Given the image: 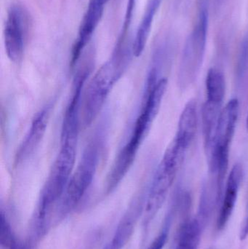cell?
I'll use <instances>...</instances> for the list:
<instances>
[{
  "mask_svg": "<svg viewBox=\"0 0 248 249\" xmlns=\"http://www.w3.org/2000/svg\"><path fill=\"white\" fill-rule=\"evenodd\" d=\"M244 171L241 164L233 166L226 183L224 193L220 202L219 213L217 218L216 228L221 231L225 228L232 215L243 181Z\"/></svg>",
  "mask_w": 248,
  "mask_h": 249,
  "instance_id": "11",
  "label": "cell"
},
{
  "mask_svg": "<svg viewBox=\"0 0 248 249\" xmlns=\"http://www.w3.org/2000/svg\"><path fill=\"white\" fill-rule=\"evenodd\" d=\"M106 249H107L106 248Z\"/></svg>",
  "mask_w": 248,
  "mask_h": 249,
  "instance_id": "21",
  "label": "cell"
},
{
  "mask_svg": "<svg viewBox=\"0 0 248 249\" xmlns=\"http://www.w3.org/2000/svg\"><path fill=\"white\" fill-rule=\"evenodd\" d=\"M28 23L27 13L23 7L13 5L9 9L4 25V44L6 54L12 62H19L23 57Z\"/></svg>",
  "mask_w": 248,
  "mask_h": 249,
  "instance_id": "8",
  "label": "cell"
},
{
  "mask_svg": "<svg viewBox=\"0 0 248 249\" xmlns=\"http://www.w3.org/2000/svg\"><path fill=\"white\" fill-rule=\"evenodd\" d=\"M167 87V77L147 74L141 108L126 143L118 152L107 177L106 194L115 191L131 169L158 114Z\"/></svg>",
  "mask_w": 248,
  "mask_h": 249,
  "instance_id": "1",
  "label": "cell"
},
{
  "mask_svg": "<svg viewBox=\"0 0 248 249\" xmlns=\"http://www.w3.org/2000/svg\"><path fill=\"white\" fill-rule=\"evenodd\" d=\"M163 0H149L141 23L137 30L135 39L132 43V53L135 57L141 56L144 52L149 36L154 16Z\"/></svg>",
  "mask_w": 248,
  "mask_h": 249,
  "instance_id": "13",
  "label": "cell"
},
{
  "mask_svg": "<svg viewBox=\"0 0 248 249\" xmlns=\"http://www.w3.org/2000/svg\"><path fill=\"white\" fill-rule=\"evenodd\" d=\"M132 48L126 46L125 40H118L112 56L105 62L84 88L82 99L81 127L91 126L99 117L115 85L129 66Z\"/></svg>",
  "mask_w": 248,
  "mask_h": 249,
  "instance_id": "3",
  "label": "cell"
},
{
  "mask_svg": "<svg viewBox=\"0 0 248 249\" xmlns=\"http://www.w3.org/2000/svg\"><path fill=\"white\" fill-rule=\"evenodd\" d=\"M136 0H128L127 5L126 12H125V20H124L123 26H122V34L120 37L125 38L127 32L129 29L130 26L132 21V16H133L134 9H135Z\"/></svg>",
  "mask_w": 248,
  "mask_h": 249,
  "instance_id": "18",
  "label": "cell"
},
{
  "mask_svg": "<svg viewBox=\"0 0 248 249\" xmlns=\"http://www.w3.org/2000/svg\"><path fill=\"white\" fill-rule=\"evenodd\" d=\"M170 218V215L168 214L167 222H166L164 228L162 230L161 232L159 233V235L153 240L152 242L151 243V244L149 246L148 248L147 249H163L164 248L166 243H167V238H168Z\"/></svg>",
  "mask_w": 248,
  "mask_h": 249,
  "instance_id": "17",
  "label": "cell"
},
{
  "mask_svg": "<svg viewBox=\"0 0 248 249\" xmlns=\"http://www.w3.org/2000/svg\"><path fill=\"white\" fill-rule=\"evenodd\" d=\"M246 127H247V130L248 132V112L247 120H246Z\"/></svg>",
  "mask_w": 248,
  "mask_h": 249,
  "instance_id": "20",
  "label": "cell"
},
{
  "mask_svg": "<svg viewBox=\"0 0 248 249\" xmlns=\"http://www.w3.org/2000/svg\"><path fill=\"white\" fill-rule=\"evenodd\" d=\"M145 199H135L130 206L125 214L119 222L115 235L107 249H122L133 233L135 225L141 212H144Z\"/></svg>",
  "mask_w": 248,
  "mask_h": 249,
  "instance_id": "12",
  "label": "cell"
},
{
  "mask_svg": "<svg viewBox=\"0 0 248 249\" xmlns=\"http://www.w3.org/2000/svg\"><path fill=\"white\" fill-rule=\"evenodd\" d=\"M248 237V213L242 225L241 230H240V238L241 241L246 239Z\"/></svg>",
  "mask_w": 248,
  "mask_h": 249,
  "instance_id": "19",
  "label": "cell"
},
{
  "mask_svg": "<svg viewBox=\"0 0 248 249\" xmlns=\"http://www.w3.org/2000/svg\"><path fill=\"white\" fill-rule=\"evenodd\" d=\"M181 167L170 158L163 156L146 196L144 209V229L147 230L163 207Z\"/></svg>",
  "mask_w": 248,
  "mask_h": 249,
  "instance_id": "7",
  "label": "cell"
},
{
  "mask_svg": "<svg viewBox=\"0 0 248 249\" xmlns=\"http://www.w3.org/2000/svg\"><path fill=\"white\" fill-rule=\"evenodd\" d=\"M51 109L52 105H45L35 115L15 155L14 164L16 166L22 165L30 159L39 147L47 132Z\"/></svg>",
  "mask_w": 248,
  "mask_h": 249,
  "instance_id": "9",
  "label": "cell"
},
{
  "mask_svg": "<svg viewBox=\"0 0 248 249\" xmlns=\"http://www.w3.org/2000/svg\"><path fill=\"white\" fill-rule=\"evenodd\" d=\"M107 0H90L71 52V67L77 65L103 16Z\"/></svg>",
  "mask_w": 248,
  "mask_h": 249,
  "instance_id": "10",
  "label": "cell"
},
{
  "mask_svg": "<svg viewBox=\"0 0 248 249\" xmlns=\"http://www.w3.org/2000/svg\"><path fill=\"white\" fill-rule=\"evenodd\" d=\"M107 130L103 120L90 136L58 205L57 221L65 219L71 213L91 187L107 147Z\"/></svg>",
  "mask_w": 248,
  "mask_h": 249,
  "instance_id": "2",
  "label": "cell"
},
{
  "mask_svg": "<svg viewBox=\"0 0 248 249\" xmlns=\"http://www.w3.org/2000/svg\"><path fill=\"white\" fill-rule=\"evenodd\" d=\"M196 26L186 40L179 66L178 85L181 90L190 88L198 77L206 48L208 11L203 0L199 5Z\"/></svg>",
  "mask_w": 248,
  "mask_h": 249,
  "instance_id": "5",
  "label": "cell"
},
{
  "mask_svg": "<svg viewBox=\"0 0 248 249\" xmlns=\"http://www.w3.org/2000/svg\"><path fill=\"white\" fill-rule=\"evenodd\" d=\"M202 228V223L199 219L185 221L179 228L173 249H198Z\"/></svg>",
  "mask_w": 248,
  "mask_h": 249,
  "instance_id": "14",
  "label": "cell"
},
{
  "mask_svg": "<svg viewBox=\"0 0 248 249\" xmlns=\"http://www.w3.org/2000/svg\"><path fill=\"white\" fill-rule=\"evenodd\" d=\"M240 112L238 99H232L223 108L217 126L212 150L208 158L211 172L218 189L221 202L224 190V182L229 167L230 146L235 133Z\"/></svg>",
  "mask_w": 248,
  "mask_h": 249,
  "instance_id": "4",
  "label": "cell"
},
{
  "mask_svg": "<svg viewBox=\"0 0 248 249\" xmlns=\"http://www.w3.org/2000/svg\"><path fill=\"white\" fill-rule=\"evenodd\" d=\"M205 86L206 100L202 107V124L204 145L208 157L212 150L225 96V79L222 71L216 68L210 69Z\"/></svg>",
  "mask_w": 248,
  "mask_h": 249,
  "instance_id": "6",
  "label": "cell"
},
{
  "mask_svg": "<svg viewBox=\"0 0 248 249\" xmlns=\"http://www.w3.org/2000/svg\"><path fill=\"white\" fill-rule=\"evenodd\" d=\"M235 73L237 83L241 84L248 73V34L243 38L240 45Z\"/></svg>",
  "mask_w": 248,
  "mask_h": 249,
  "instance_id": "16",
  "label": "cell"
},
{
  "mask_svg": "<svg viewBox=\"0 0 248 249\" xmlns=\"http://www.w3.org/2000/svg\"><path fill=\"white\" fill-rule=\"evenodd\" d=\"M0 243L1 247L5 249H26L23 244L19 241L13 231L11 225L9 222L7 216L3 212L1 213V222H0Z\"/></svg>",
  "mask_w": 248,
  "mask_h": 249,
  "instance_id": "15",
  "label": "cell"
}]
</instances>
